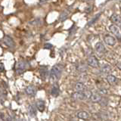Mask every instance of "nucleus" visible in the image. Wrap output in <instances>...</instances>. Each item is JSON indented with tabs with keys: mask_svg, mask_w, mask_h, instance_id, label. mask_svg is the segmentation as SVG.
<instances>
[{
	"mask_svg": "<svg viewBox=\"0 0 121 121\" xmlns=\"http://www.w3.org/2000/svg\"><path fill=\"white\" fill-rule=\"evenodd\" d=\"M99 92H100L101 94L106 95V94H108V91L106 90L105 89H99Z\"/></svg>",
	"mask_w": 121,
	"mask_h": 121,
	"instance_id": "27",
	"label": "nucleus"
},
{
	"mask_svg": "<svg viewBox=\"0 0 121 121\" xmlns=\"http://www.w3.org/2000/svg\"><path fill=\"white\" fill-rule=\"evenodd\" d=\"M87 63L90 66L92 67H98L99 66V63H98V60L94 56H91L87 60Z\"/></svg>",
	"mask_w": 121,
	"mask_h": 121,
	"instance_id": "8",
	"label": "nucleus"
},
{
	"mask_svg": "<svg viewBox=\"0 0 121 121\" xmlns=\"http://www.w3.org/2000/svg\"><path fill=\"white\" fill-rule=\"evenodd\" d=\"M52 48V45L50 43H46L44 45V48H46V49H51Z\"/></svg>",
	"mask_w": 121,
	"mask_h": 121,
	"instance_id": "25",
	"label": "nucleus"
},
{
	"mask_svg": "<svg viewBox=\"0 0 121 121\" xmlns=\"http://www.w3.org/2000/svg\"><path fill=\"white\" fill-rule=\"evenodd\" d=\"M92 5H89L88 7L85 9V11L86 13H89L91 11V10H92Z\"/></svg>",
	"mask_w": 121,
	"mask_h": 121,
	"instance_id": "26",
	"label": "nucleus"
},
{
	"mask_svg": "<svg viewBox=\"0 0 121 121\" xmlns=\"http://www.w3.org/2000/svg\"><path fill=\"white\" fill-rule=\"evenodd\" d=\"M72 98L75 101H82L86 99L84 92H76L72 95Z\"/></svg>",
	"mask_w": 121,
	"mask_h": 121,
	"instance_id": "5",
	"label": "nucleus"
},
{
	"mask_svg": "<svg viewBox=\"0 0 121 121\" xmlns=\"http://www.w3.org/2000/svg\"><path fill=\"white\" fill-rule=\"evenodd\" d=\"M87 1H91V0H87Z\"/></svg>",
	"mask_w": 121,
	"mask_h": 121,
	"instance_id": "32",
	"label": "nucleus"
},
{
	"mask_svg": "<svg viewBox=\"0 0 121 121\" xmlns=\"http://www.w3.org/2000/svg\"><path fill=\"white\" fill-rule=\"evenodd\" d=\"M7 121H13V119H11V117H8V118H7Z\"/></svg>",
	"mask_w": 121,
	"mask_h": 121,
	"instance_id": "30",
	"label": "nucleus"
},
{
	"mask_svg": "<svg viewBox=\"0 0 121 121\" xmlns=\"http://www.w3.org/2000/svg\"><path fill=\"white\" fill-rule=\"evenodd\" d=\"M108 121H111V120H108Z\"/></svg>",
	"mask_w": 121,
	"mask_h": 121,
	"instance_id": "33",
	"label": "nucleus"
},
{
	"mask_svg": "<svg viewBox=\"0 0 121 121\" xmlns=\"http://www.w3.org/2000/svg\"><path fill=\"white\" fill-rule=\"evenodd\" d=\"M101 98H102V97L99 93H93L92 95L90 98V100L92 102H94V103H97V102L101 101Z\"/></svg>",
	"mask_w": 121,
	"mask_h": 121,
	"instance_id": "14",
	"label": "nucleus"
},
{
	"mask_svg": "<svg viewBox=\"0 0 121 121\" xmlns=\"http://www.w3.org/2000/svg\"><path fill=\"white\" fill-rule=\"evenodd\" d=\"M36 106L38 111H39L40 112H43L45 110V102L43 100H38L36 102Z\"/></svg>",
	"mask_w": 121,
	"mask_h": 121,
	"instance_id": "15",
	"label": "nucleus"
},
{
	"mask_svg": "<svg viewBox=\"0 0 121 121\" xmlns=\"http://www.w3.org/2000/svg\"><path fill=\"white\" fill-rule=\"evenodd\" d=\"M47 1H48V0H40V2H47Z\"/></svg>",
	"mask_w": 121,
	"mask_h": 121,
	"instance_id": "31",
	"label": "nucleus"
},
{
	"mask_svg": "<svg viewBox=\"0 0 121 121\" xmlns=\"http://www.w3.org/2000/svg\"><path fill=\"white\" fill-rule=\"evenodd\" d=\"M111 72V67L110 65H108V64H105V65L102 66L101 68V73L102 75L104 76H109L110 73Z\"/></svg>",
	"mask_w": 121,
	"mask_h": 121,
	"instance_id": "9",
	"label": "nucleus"
},
{
	"mask_svg": "<svg viewBox=\"0 0 121 121\" xmlns=\"http://www.w3.org/2000/svg\"><path fill=\"white\" fill-rule=\"evenodd\" d=\"M107 81L109 84H111L112 86H114V85H117V83H118V79H117L116 77L113 75H109L107 77Z\"/></svg>",
	"mask_w": 121,
	"mask_h": 121,
	"instance_id": "11",
	"label": "nucleus"
},
{
	"mask_svg": "<svg viewBox=\"0 0 121 121\" xmlns=\"http://www.w3.org/2000/svg\"><path fill=\"white\" fill-rule=\"evenodd\" d=\"M86 68L87 67H86V65H84V64H81V65H79L78 70L80 71H85V70H86Z\"/></svg>",
	"mask_w": 121,
	"mask_h": 121,
	"instance_id": "24",
	"label": "nucleus"
},
{
	"mask_svg": "<svg viewBox=\"0 0 121 121\" xmlns=\"http://www.w3.org/2000/svg\"><path fill=\"white\" fill-rule=\"evenodd\" d=\"M74 88L77 92H84V91H86V86L81 82H78L76 83Z\"/></svg>",
	"mask_w": 121,
	"mask_h": 121,
	"instance_id": "16",
	"label": "nucleus"
},
{
	"mask_svg": "<svg viewBox=\"0 0 121 121\" xmlns=\"http://www.w3.org/2000/svg\"><path fill=\"white\" fill-rule=\"evenodd\" d=\"M29 113H30V115L32 117H34L36 114V108L34 107L33 105H30L29 106Z\"/></svg>",
	"mask_w": 121,
	"mask_h": 121,
	"instance_id": "19",
	"label": "nucleus"
},
{
	"mask_svg": "<svg viewBox=\"0 0 121 121\" xmlns=\"http://www.w3.org/2000/svg\"><path fill=\"white\" fill-rule=\"evenodd\" d=\"M69 14H70V12L67 10L64 11L63 12H61V14H60V16H59V21H65L66 19L68 17V16H69Z\"/></svg>",
	"mask_w": 121,
	"mask_h": 121,
	"instance_id": "18",
	"label": "nucleus"
},
{
	"mask_svg": "<svg viewBox=\"0 0 121 121\" xmlns=\"http://www.w3.org/2000/svg\"><path fill=\"white\" fill-rule=\"evenodd\" d=\"M100 103V105L101 106V107H106V106L108 105V98H101V101L99 102Z\"/></svg>",
	"mask_w": 121,
	"mask_h": 121,
	"instance_id": "20",
	"label": "nucleus"
},
{
	"mask_svg": "<svg viewBox=\"0 0 121 121\" xmlns=\"http://www.w3.org/2000/svg\"><path fill=\"white\" fill-rule=\"evenodd\" d=\"M40 73H41V76L43 77V78H45V77L47 76L48 74V72H47V70L45 69V68H42L40 70Z\"/></svg>",
	"mask_w": 121,
	"mask_h": 121,
	"instance_id": "22",
	"label": "nucleus"
},
{
	"mask_svg": "<svg viewBox=\"0 0 121 121\" xmlns=\"http://www.w3.org/2000/svg\"><path fill=\"white\" fill-rule=\"evenodd\" d=\"M60 93V89H59V86L58 84H54V86H53L52 87V89H51V94L52 96L54 97H56L58 96V95Z\"/></svg>",
	"mask_w": 121,
	"mask_h": 121,
	"instance_id": "13",
	"label": "nucleus"
},
{
	"mask_svg": "<svg viewBox=\"0 0 121 121\" xmlns=\"http://www.w3.org/2000/svg\"><path fill=\"white\" fill-rule=\"evenodd\" d=\"M109 30L117 38L121 39V29L118 26L115 24H111V26H109Z\"/></svg>",
	"mask_w": 121,
	"mask_h": 121,
	"instance_id": "3",
	"label": "nucleus"
},
{
	"mask_svg": "<svg viewBox=\"0 0 121 121\" xmlns=\"http://www.w3.org/2000/svg\"><path fill=\"white\" fill-rule=\"evenodd\" d=\"M111 21L115 25L118 26L121 29V16H120V15L117 14H113L111 15Z\"/></svg>",
	"mask_w": 121,
	"mask_h": 121,
	"instance_id": "7",
	"label": "nucleus"
},
{
	"mask_svg": "<svg viewBox=\"0 0 121 121\" xmlns=\"http://www.w3.org/2000/svg\"><path fill=\"white\" fill-rule=\"evenodd\" d=\"M28 64L24 60H21L16 64V73L21 75L24 73V71L27 68Z\"/></svg>",
	"mask_w": 121,
	"mask_h": 121,
	"instance_id": "2",
	"label": "nucleus"
},
{
	"mask_svg": "<svg viewBox=\"0 0 121 121\" xmlns=\"http://www.w3.org/2000/svg\"><path fill=\"white\" fill-rule=\"evenodd\" d=\"M100 15H101V13H98V14H96L95 15V16L92 19V20H91L89 22V26H91V25H92L93 24H94V23L97 20H98V17H100Z\"/></svg>",
	"mask_w": 121,
	"mask_h": 121,
	"instance_id": "21",
	"label": "nucleus"
},
{
	"mask_svg": "<svg viewBox=\"0 0 121 121\" xmlns=\"http://www.w3.org/2000/svg\"><path fill=\"white\" fill-rule=\"evenodd\" d=\"M41 20L40 19H35L34 21H31V22H30V24H32V25H38V24H41Z\"/></svg>",
	"mask_w": 121,
	"mask_h": 121,
	"instance_id": "23",
	"label": "nucleus"
},
{
	"mask_svg": "<svg viewBox=\"0 0 121 121\" xmlns=\"http://www.w3.org/2000/svg\"><path fill=\"white\" fill-rule=\"evenodd\" d=\"M3 42L8 47H9L11 48H13L15 46L14 41L12 39V38H11L9 36H5V37L3 38Z\"/></svg>",
	"mask_w": 121,
	"mask_h": 121,
	"instance_id": "6",
	"label": "nucleus"
},
{
	"mask_svg": "<svg viewBox=\"0 0 121 121\" xmlns=\"http://www.w3.org/2000/svg\"><path fill=\"white\" fill-rule=\"evenodd\" d=\"M62 70H63V65H61V64H57L55 66H53L50 72V75H49L50 80L55 82L60 77V74L62 73Z\"/></svg>",
	"mask_w": 121,
	"mask_h": 121,
	"instance_id": "1",
	"label": "nucleus"
},
{
	"mask_svg": "<svg viewBox=\"0 0 121 121\" xmlns=\"http://www.w3.org/2000/svg\"><path fill=\"white\" fill-rule=\"evenodd\" d=\"M26 93L30 96H34L36 93V90L35 87L33 86H28L26 88Z\"/></svg>",
	"mask_w": 121,
	"mask_h": 121,
	"instance_id": "12",
	"label": "nucleus"
},
{
	"mask_svg": "<svg viewBox=\"0 0 121 121\" xmlns=\"http://www.w3.org/2000/svg\"><path fill=\"white\" fill-rule=\"evenodd\" d=\"M117 67L119 68L120 70H121V62H118L117 64Z\"/></svg>",
	"mask_w": 121,
	"mask_h": 121,
	"instance_id": "28",
	"label": "nucleus"
},
{
	"mask_svg": "<svg viewBox=\"0 0 121 121\" xmlns=\"http://www.w3.org/2000/svg\"><path fill=\"white\" fill-rule=\"evenodd\" d=\"M95 48V51L98 53H100V54H102V53H104L106 52V48L104 46V45L102 43H101V42L97 43Z\"/></svg>",
	"mask_w": 121,
	"mask_h": 121,
	"instance_id": "10",
	"label": "nucleus"
},
{
	"mask_svg": "<svg viewBox=\"0 0 121 121\" xmlns=\"http://www.w3.org/2000/svg\"><path fill=\"white\" fill-rule=\"evenodd\" d=\"M77 117L82 120H88L89 118V114L86 111H79L77 113Z\"/></svg>",
	"mask_w": 121,
	"mask_h": 121,
	"instance_id": "17",
	"label": "nucleus"
},
{
	"mask_svg": "<svg viewBox=\"0 0 121 121\" xmlns=\"http://www.w3.org/2000/svg\"><path fill=\"white\" fill-rule=\"evenodd\" d=\"M4 71V64L2 63H1V72Z\"/></svg>",
	"mask_w": 121,
	"mask_h": 121,
	"instance_id": "29",
	"label": "nucleus"
},
{
	"mask_svg": "<svg viewBox=\"0 0 121 121\" xmlns=\"http://www.w3.org/2000/svg\"><path fill=\"white\" fill-rule=\"evenodd\" d=\"M104 43L107 45H110V46H113L117 43V40L115 38L111 35H106L104 38Z\"/></svg>",
	"mask_w": 121,
	"mask_h": 121,
	"instance_id": "4",
	"label": "nucleus"
}]
</instances>
